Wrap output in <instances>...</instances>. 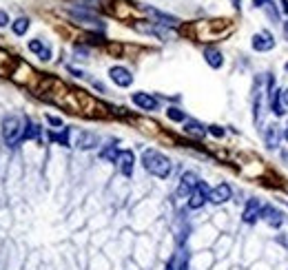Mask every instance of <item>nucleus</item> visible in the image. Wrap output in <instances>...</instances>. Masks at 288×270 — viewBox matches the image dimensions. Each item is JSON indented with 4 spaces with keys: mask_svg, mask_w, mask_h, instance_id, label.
I'll use <instances>...</instances> for the list:
<instances>
[{
    "mask_svg": "<svg viewBox=\"0 0 288 270\" xmlns=\"http://www.w3.org/2000/svg\"><path fill=\"white\" fill-rule=\"evenodd\" d=\"M142 166L153 177H160V179H167L173 173V162L164 153H160L155 149H146L142 153Z\"/></svg>",
    "mask_w": 288,
    "mask_h": 270,
    "instance_id": "f257e3e1",
    "label": "nucleus"
},
{
    "mask_svg": "<svg viewBox=\"0 0 288 270\" xmlns=\"http://www.w3.org/2000/svg\"><path fill=\"white\" fill-rule=\"evenodd\" d=\"M22 131H25V126H22L20 117L16 115H9L2 120V137L4 142H7L9 146H16L22 142Z\"/></svg>",
    "mask_w": 288,
    "mask_h": 270,
    "instance_id": "f03ea898",
    "label": "nucleus"
},
{
    "mask_svg": "<svg viewBox=\"0 0 288 270\" xmlns=\"http://www.w3.org/2000/svg\"><path fill=\"white\" fill-rule=\"evenodd\" d=\"M202 179L197 177V173H193V170H186V173L180 177V184H177V195L180 197H191L193 193H195L197 184H200Z\"/></svg>",
    "mask_w": 288,
    "mask_h": 270,
    "instance_id": "7ed1b4c3",
    "label": "nucleus"
},
{
    "mask_svg": "<svg viewBox=\"0 0 288 270\" xmlns=\"http://www.w3.org/2000/svg\"><path fill=\"white\" fill-rule=\"evenodd\" d=\"M251 47L255 51H259V54H266V51L275 49V36H273L271 31H266V29L257 31V34L253 36V40H251Z\"/></svg>",
    "mask_w": 288,
    "mask_h": 270,
    "instance_id": "20e7f679",
    "label": "nucleus"
},
{
    "mask_svg": "<svg viewBox=\"0 0 288 270\" xmlns=\"http://www.w3.org/2000/svg\"><path fill=\"white\" fill-rule=\"evenodd\" d=\"M259 219H264L271 228H282V226H284V215H282L273 204H264L262 213H259Z\"/></svg>",
    "mask_w": 288,
    "mask_h": 270,
    "instance_id": "39448f33",
    "label": "nucleus"
},
{
    "mask_svg": "<svg viewBox=\"0 0 288 270\" xmlns=\"http://www.w3.org/2000/svg\"><path fill=\"white\" fill-rule=\"evenodd\" d=\"M209 195H211L209 184L200 182V184H197V188H195V193L188 197V208H191V211H197V208H202L206 202H209Z\"/></svg>",
    "mask_w": 288,
    "mask_h": 270,
    "instance_id": "423d86ee",
    "label": "nucleus"
},
{
    "mask_svg": "<svg viewBox=\"0 0 288 270\" xmlns=\"http://www.w3.org/2000/svg\"><path fill=\"white\" fill-rule=\"evenodd\" d=\"M262 206L264 204L257 200V197H251V200L246 202V206H244V211H242V221L244 224H255V221L259 219V213H262Z\"/></svg>",
    "mask_w": 288,
    "mask_h": 270,
    "instance_id": "0eeeda50",
    "label": "nucleus"
},
{
    "mask_svg": "<svg viewBox=\"0 0 288 270\" xmlns=\"http://www.w3.org/2000/svg\"><path fill=\"white\" fill-rule=\"evenodd\" d=\"M109 78L113 80V84H117V87H122V89L133 84V75H131V71L124 69V67H111L109 69Z\"/></svg>",
    "mask_w": 288,
    "mask_h": 270,
    "instance_id": "6e6552de",
    "label": "nucleus"
},
{
    "mask_svg": "<svg viewBox=\"0 0 288 270\" xmlns=\"http://www.w3.org/2000/svg\"><path fill=\"white\" fill-rule=\"evenodd\" d=\"M115 164H117V168H120V173L124 175V177H131V175H133V168H135V155H133V151H120Z\"/></svg>",
    "mask_w": 288,
    "mask_h": 270,
    "instance_id": "1a4fd4ad",
    "label": "nucleus"
},
{
    "mask_svg": "<svg viewBox=\"0 0 288 270\" xmlns=\"http://www.w3.org/2000/svg\"><path fill=\"white\" fill-rule=\"evenodd\" d=\"M230 197H233V188H230L226 182H222V184H217L215 188H211L209 202H211V204H217V206H220V204H226V202H229Z\"/></svg>",
    "mask_w": 288,
    "mask_h": 270,
    "instance_id": "9d476101",
    "label": "nucleus"
},
{
    "mask_svg": "<svg viewBox=\"0 0 288 270\" xmlns=\"http://www.w3.org/2000/svg\"><path fill=\"white\" fill-rule=\"evenodd\" d=\"M282 137H284V133L280 131V126H277L275 122H273V124H268L266 129H264V142H266V146H268L271 151L280 149Z\"/></svg>",
    "mask_w": 288,
    "mask_h": 270,
    "instance_id": "9b49d317",
    "label": "nucleus"
},
{
    "mask_svg": "<svg viewBox=\"0 0 288 270\" xmlns=\"http://www.w3.org/2000/svg\"><path fill=\"white\" fill-rule=\"evenodd\" d=\"M131 100L138 108H142V111H155L158 108V98L151 96V93H144V91H138L131 96Z\"/></svg>",
    "mask_w": 288,
    "mask_h": 270,
    "instance_id": "f8f14e48",
    "label": "nucleus"
},
{
    "mask_svg": "<svg viewBox=\"0 0 288 270\" xmlns=\"http://www.w3.org/2000/svg\"><path fill=\"white\" fill-rule=\"evenodd\" d=\"M268 102H271V113L275 117H282L286 115V104H284V98H282V91L277 87H271V98H268Z\"/></svg>",
    "mask_w": 288,
    "mask_h": 270,
    "instance_id": "ddd939ff",
    "label": "nucleus"
},
{
    "mask_svg": "<svg viewBox=\"0 0 288 270\" xmlns=\"http://www.w3.org/2000/svg\"><path fill=\"white\" fill-rule=\"evenodd\" d=\"M98 144H100V137H98L96 133H91V131H82V133H78L75 146H78L80 151H91V149H96Z\"/></svg>",
    "mask_w": 288,
    "mask_h": 270,
    "instance_id": "4468645a",
    "label": "nucleus"
},
{
    "mask_svg": "<svg viewBox=\"0 0 288 270\" xmlns=\"http://www.w3.org/2000/svg\"><path fill=\"white\" fill-rule=\"evenodd\" d=\"M184 133H186V135H193V137H197V140H202V137L209 133V126L200 124L197 120H186V122H184Z\"/></svg>",
    "mask_w": 288,
    "mask_h": 270,
    "instance_id": "2eb2a0df",
    "label": "nucleus"
},
{
    "mask_svg": "<svg viewBox=\"0 0 288 270\" xmlns=\"http://www.w3.org/2000/svg\"><path fill=\"white\" fill-rule=\"evenodd\" d=\"M204 60H206V64L213 67V69H220L222 64H224V55H222V51L215 49V47H206V49H204Z\"/></svg>",
    "mask_w": 288,
    "mask_h": 270,
    "instance_id": "dca6fc26",
    "label": "nucleus"
},
{
    "mask_svg": "<svg viewBox=\"0 0 288 270\" xmlns=\"http://www.w3.org/2000/svg\"><path fill=\"white\" fill-rule=\"evenodd\" d=\"M117 155H120V149L115 146V142H111V144H107V146H102V149H100V160H105V162L115 164Z\"/></svg>",
    "mask_w": 288,
    "mask_h": 270,
    "instance_id": "f3484780",
    "label": "nucleus"
},
{
    "mask_svg": "<svg viewBox=\"0 0 288 270\" xmlns=\"http://www.w3.org/2000/svg\"><path fill=\"white\" fill-rule=\"evenodd\" d=\"M29 51L38 54L42 60H51V49L42 40H29Z\"/></svg>",
    "mask_w": 288,
    "mask_h": 270,
    "instance_id": "a211bd4d",
    "label": "nucleus"
},
{
    "mask_svg": "<svg viewBox=\"0 0 288 270\" xmlns=\"http://www.w3.org/2000/svg\"><path fill=\"white\" fill-rule=\"evenodd\" d=\"M40 135V126L31 120H25V131H22V140H36Z\"/></svg>",
    "mask_w": 288,
    "mask_h": 270,
    "instance_id": "6ab92c4d",
    "label": "nucleus"
},
{
    "mask_svg": "<svg viewBox=\"0 0 288 270\" xmlns=\"http://www.w3.org/2000/svg\"><path fill=\"white\" fill-rule=\"evenodd\" d=\"M151 16H155L160 20V25H164V27H177V18H173V16H167V13H160V11H155V9H151Z\"/></svg>",
    "mask_w": 288,
    "mask_h": 270,
    "instance_id": "aec40b11",
    "label": "nucleus"
},
{
    "mask_svg": "<svg viewBox=\"0 0 288 270\" xmlns=\"http://www.w3.org/2000/svg\"><path fill=\"white\" fill-rule=\"evenodd\" d=\"M167 117H169V120H173V122H186V113L180 111L177 107H169L167 108Z\"/></svg>",
    "mask_w": 288,
    "mask_h": 270,
    "instance_id": "412c9836",
    "label": "nucleus"
},
{
    "mask_svg": "<svg viewBox=\"0 0 288 270\" xmlns=\"http://www.w3.org/2000/svg\"><path fill=\"white\" fill-rule=\"evenodd\" d=\"M27 29H29V18H18V20L13 22V34L16 36H25Z\"/></svg>",
    "mask_w": 288,
    "mask_h": 270,
    "instance_id": "4be33fe9",
    "label": "nucleus"
},
{
    "mask_svg": "<svg viewBox=\"0 0 288 270\" xmlns=\"http://www.w3.org/2000/svg\"><path fill=\"white\" fill-rule=\"evenodd\" d=\"M175 268L177 270H188V253L186 250H180L175 255Z\"/></svg>",
    "mask_w": 288,
    "mask_h": 270,
    "instance_id": "5701e85b",
    "label": "nucleus"
},
{
    "mask_svg": "<svg viewBox=\"0 0 288 270\" xmlns=\"http://www.w3.org/2000/svg\"><path fill=\"white\" fill-rule=\"evenodd\" d=\"M49 140L60 142L62 146H69V129H62L60 133H49Z\"/></svg>",
    "mask_w": 288,
    "mask_h": 270,
    "instance_id": "b1692460",
    "label": "nucleus"
},
{
    "mask_svg": "<svg viewBox=\"0 0 288 270\" xmlns=\"http://www.w3.org/2000/svg\"><path fill=\"white\" fill-rule=\"evenodd\" d=\"M209 133L213 135V137H224L226 135V129H224V126H220V124H211L209 126Z\"/></svg>",
    "mask_w": 288,
    "mask_h": 270,
    "instance_id": "393cba45",
    "label": "nucleus"
},
{
    "mask_svg": "<svg viewBox=\"0 0 288 270\" xmlns=\"http://www.w3.org/2000/svg\"><path fill=\"white\" fill-rule=\"evenodd\" d=\"M47 120H49V124H51V126H62V120H60V117L49 115V117H47Z\"/></svg>",
    "mask_w": 288,
    "mask_h": 270,
    "instance_id": "a878e982",
    "label": "nucleus"
},
{
    "mask_svg": "<svg viewBox=\"0 0 288 270\" xmlns=\"http://www.w3.org/2000/svg\"><path fill=\"white\" fill-rule=\"evenodd\" d=\"M9 25V16L7 11H0V27H7Z\"/></svg>",
    "mask_w": 288,
    "mask_h": 270,
    "instance_id": "bb28decb",
    "label": "nucleus"
},
{
    "mask_svg": "<svg viewBox=\"0 0 288 270\" xmlns=\"http://www.w3.org/2000/svg\"><path fill=\"white\" fill-rule=\"evenodd\" d=\"M255 7H266V4H271V0H253Z\"/></svg>",
    "mask_w": 288,
    "mask_h": 270,
    "instance_id": "cd10ccee",
    "label": "nucleus"
},
{
    "mask_svg": "<svg viewBox=\"0 0 288 270\" xmlns=\"http://www.w3.org/2000/svg\"><path fill=\"white\" fill-rule=\"evenodd\" d=\"M167 270H177V268H175V257H171V259H169V264H167Z\"/></svg>",
    "mask_w": 288,
    "mask_h": 270,
    "instance_id": "c85d7f7f",
    "label": "nucleus"
},
{
    "mask_svg": "<svg viewBox=\"0 0 288 270\" xmlns=\"http://www.w3.org/2000/svg\"><path fill=\"white\" fill-rule=\"evenodd\" d=\"M282 98H284V104H286V107H288V89H286V91H284V93H282Z\"/></svg>",
    "mask_w": 288,
    "mask_h": 270,
    "instance_id": "c756f323",
    "label": "nucleus"
},
{
    "mask_svg": "<svg viewBox=\"0 0 288 270\" xmlns=\"http://www.w3.org/2000/svg\"><path fill=\"white\" fill-rule=\"evenodd\" d=\"M282 4H284V11L288 13V0H282Z\"/></svg>",
    "mask_w": 288,
    "mask_h": 270,
    "instance_id": "7c9ffc66",
    "label": "nucleus"
},
{
    "mask_svg": "<svg viewBox=\"0 0 288 270\" xmlns=\"http://www.w3.org/2000/svg\"><path fill=\"white\" fill-rule=\"evenodd\" d=\"M284 140L288 142V124H286V129H284Z\"/></svg>",
    "mask_w": 288,
    "mask_h": 270,
    "instance_id": "2f4dec72",
    "label": "nucleus"
},
{
    "mask_svg": "<svg viewBox=\"0 0 288 270\" xmlns=\"http://www.w3.org/2000/svg\"><path fill=\"white\" fill-rule=\"evenodd\" d=\"M284 31H286V38H288V20L284 22Z\"/></svg>",
    "mask_w": 288,
    "mask_h": 270,
    "instance_id": "473e14b6",
    "label": "nucleus"
},
{
    "mask_svg": "<svg viewBox=\"0 0 288 270\" xmlns=\"http://www.w3.org/2000/svg\"><path fill=\"white\" fill-rule=\"evenodd\" d=\"M233 4H235V7H237V9H239V0H233Z\"/></svg>",
    "mask_w": 288,
    "mask_h": 270,
    "instance_id": "72a5a7b5",
    "label": "nucleus"
},
{
    "mask_svg": "<svg viewBox=\"0 0 288 270\" xmlns=\"http://www.w3.org/2000/svg\"><path fill=\"white\" fill-rule=\"evenodd\" d=\"M284 69H286V73H288V62H286V64H284Z\"/></svg>",
    "mask_w": 288,
    "mask_h": 270,
    "instance_id": "f704fd0d",
    "label": "nucleus"
}]
</instances>
